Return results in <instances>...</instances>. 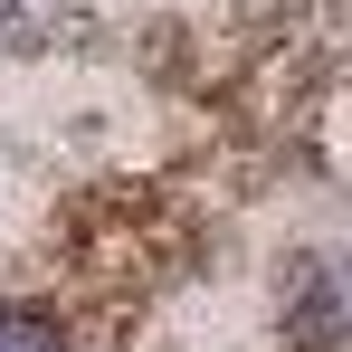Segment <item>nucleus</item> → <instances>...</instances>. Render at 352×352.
<instances>
[{"label":"nucleus","instance_id":"1","mask_svg":"<svg viewBox=\"0 0 352 352\" xmlns=\"http://www.w3.org/2000/svg\"><path fill=\"white\" fill-rule=\"evenodd\" d=\"M0 352H67V333L38 314H0Z\"/></svg>","mask_w":352,"mask_h":352}]
</instances>
